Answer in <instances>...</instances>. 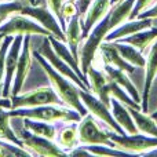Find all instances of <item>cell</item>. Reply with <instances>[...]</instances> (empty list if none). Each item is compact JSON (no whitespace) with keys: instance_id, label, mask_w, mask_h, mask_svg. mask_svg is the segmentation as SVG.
<instances>
[{"instance_id":"cell-1","label":"cell","mask_w":157,"mask_h":157,"mask_svg":"<svg viewBox=\"0 0 157 157\" xmlns=\"http://www.w3.org/2000/svg\"><path fill=\"white\" fill-rule=\"evenodd\" d=\"M135 2L136 0H119L113 3L108 14L92 28L88 36L84 39V43L80 50V69L86 76L90 66L94 63L101 44L105 41L106 36L114 28H117L130 18Z\"/></svg>"},{"instance_id":"cell-2","label":"cell","mask_w":157,"mask_h":157,"mask_svg":"<svg viewBox=\"0 0 157 157\" xmlns=\"http://www.w3.org/2000/svg\"><path fill=\"white\" fill-rule=\"evenodd\" d=\"M33 57L37 59V62L40 63L41 69L46 72L51 86L54 87V90L58 92L61 99L65 102V105L69 106V108H72V109H75V110H77L78 113L81 114V117L86 116V114L88 113V110L86 109V106H84L83 101H81V98H80V90H81L80 87H78L76 83H73L72 80H69L68 77H65L61 73H58V72L47 62L46 58H44L43 55L39 54L37 50L33 51Z\"/></svg>"},{"instance_id":"cell-3","label":"cell","mask_w":157,"mask_h":157,"mask_svg":"<svg viewBox=\"0 0 157 157\" xmlns=\"http://www.w3.org/2000/svg\"><path fill=\"white\" fill-rule=\"evenodd\" d=\"M11 117H28V119L43 120L50 123H78L81 114L77 110L63 105H41L35 108H18L11 109Z\"/></svg>"},{"instance_id":"cell-4","label":"cell","mask_w":157,"mask_h":157,"mask_svg":"<svg viewBox=\"0 0 157 157\" xmlns=\"http://www.w3.org/2000/svg\"><path fill=\"white\" fill-rule=\"evenodd\" d=\"M0 35L4 36H52L50 30H47L44 26H41L37 21H35L30 17H26L24 14H13L8 17L2 25H0Z\"/></svg>"},{"instance_id":"cell-5","label":"cell","mask_w":157,"mask_h":157,"mask_svg":"<svg viewBox=\"0 0 157 157\" xmlns=\"http://www.w3.org/2000/svg\"><path fill=\"white\" fill-rule=\"evenodd\" d=\"M41 105H65L54 87H40V88L18 94L11 98V109L35 108Z\"/></svg>"},{"instance_id":"cell-6","label":"cell","mask_w":157,"mask_h":157,"mask_svg":"<svg viewBox=\"0 0 157 157\" xmlns=\"http://www.w3.org/2000/svg\"><path fill=\"white\" fill-rule=\"evenodd\" d=\"M110 139L116 144V147L130 155H145L153 149H157V136L146 134H120L110 131Z\"/></svg>"},{"instance_id":"cell-7","label":"cell","mask_w":157,"mask_h":157,"mask_svg":"<svg viewBox=\"0 0 157 157\" xmlns=\"http://www.w3.org/2000/svg\"><path fill=\"white\" fill-rule=\"evenodd\" d=\"M17 135L22 141V146L26 150H29L32 155L51 156V157L68 156V152H65L55 141L36 135V134H33L32 131L26 130V128H22L19 132H17Z\"/></svg>"},{"instance_id":"cell-8","label":"cell","mask_w":157,"mask_h":157,"mask_svg":"<svg viewBox=\"0 0 157 157\" xmlns=\"http://www.w3.org/2000/svg\"><path fill=\"white\" fill-rule=\"evenodd\" d=\"M77 125L80 145H108L116 147V144L110 139V131L103 130L91 113L81 117Z\"/></svg>"},{"instance_id":"cell-9","label":"cell","mask_w":157,"mask_h":157,"mask_svg":"<svg viewBox=\"0 0 157 157\" xmlns=\"http://www.w3.org/2000/svg\"><path fill=\"white\" fill-rule=\"evenodd\" d=\"M19 14H24V15L33 18L41 26H44L47 30H50L52 33V36H55L57 39H59L62 41H66V35L62 25L59 24L55 14L48 7H46V6H35L30 4L29 2H25Z\"/></svg>"},{"instance_id":"cell-10","label":"cell","mask_w":157,"mask_h":157,"mask_svg":"<svg viewBox=\"0 0 157 157\" xmlns=\"http://www.w3.org/2000/svg\"><path fill=\"white\" fill-rule=\"evenodd\" d=\"M80 98H81V101H83L86 109L88 110V113H91L97 120L102 121L103 124L108 125L110 130H113L114 132L120 134V135L127 134L120 127L119 123L114 120L113 114H112V110H110V106H108L105 102H102L95 94H92L91 91L80 90Z\"/></svg>"},{"instance_id":"cell-11","label":"cell","mask_w":157,"mask_h":157,"mask_svg":"<svg viewBox=\"0 0 157 157\" xmlns=\"http://www.w3.org/2000/svg\"><path fill=\"white\" fill-rule=\"evenodd\" d=\"M37 52H39L40 55H43L44 58H46L47 62H48L50 65H51L52 68H54L55 71L58 72V73H61L62 76L68 77L69 80H72L73 83H76L81 90L90 91V88L87 87V84L84 83V81L81 80L80 77H78V75L76 73V72H75L73 69H72L71 66H69L68 63H66L65 61L62 59V58H59V57L57 55V52H55L54 48L51 47V43H50L48 36H44V40H43V43H41V46L39 47Z\"/></svg>"},{"instance_id":"cell-12","label":"cell","mask_w":157,"mask_h":157,"mask_svg":"<svg viewBox=\"0 0 157 157\" xmlns=\"http://www.w3.org/2000/svg\"><path fill=\"white\" fill-rule=\"evenodd\" d=\"M32 58H33V51H32V44H30V36H25L21 52H19L18 63H17L15 75H14L13 87H11V95L13 97L21 94L25 80H26L28 75H29L30 65H32Z\"/></svg>"},{"instance_id":"cell-13","label":"cell","mask_w":157,"mask_h":157,"mask_svg":"<svg viewBox=\"0 0 157 157\" xmlns=\"http://www.w3.org/2000/svg\"><path fill=\"white\" fill-rule=\"evenodd\" d=\"M24 37L25 36H22V35L14 36V40H13V43H11L10 48H8L7 57H6L4 81H3L2 92H0V97L2 98H8V95L11 94V87H13L14 75H15L17 63H18V58H19L21 48H22V43H24Z\"/></svg>"},{"instance_id":"cell-14","label":"cell","mask_w":157,"mask_h":157,"mask_svg":"<svg viewBox=\"0 0 157 157\" xmlns=\"http://www.w3.org/2000/svg\"><path fill=\"white\" fill-rule=\"evenodd\" d=\"M145 80H144V91H142V112H149V98L152 91L153 81L157 77V39L152 43L149 52L146 55V65H145Z\"/></svg>"},{"instance_id":"cell-15","label":"cell","mask_w":157,"mask_h":157,"mask_svg":"<svg viewBox=\"0 0 157 157\" xmlns=\"http://www.w3.org/2000/svg\"><path fill=\"white\" fill-rule=\"evenodd\" d=\"M87 78H88L90 90L92 94H95L102 102L110 106V90H109V77L103 72V69H98L94 65L90 66L87 71Z\"/></svg>"},{"instance_id":"cell-16","label":"cell","mask_w":157,"mask_h":157,"mask_svg":"<svg viewBox=\"0 0 157 157\" xmlns=\"http://www.w3.org/2000/svg\"><path fill=\"white\" fill-rule=\"evenodd\" d=\"M98 55H99L101 61L103 62V65H112L116 66L119 69H123L127 73H132L135 71V66H132L131 63H128L124 58L120 55V52L117 51L114 41H108L105 40L101 44L99 50H98Z\"/></svg>"},{"instance_id":"cell-17","label":"cell","mask_w":157,"mask_h":157,"mask_svg":"<svg viewBox=\"0 0 157 157\" xmlns=\"http://www.w3.org/2000/svg\"><path fill=\"white\" fill-rule=\"evenodd\" d=\"M110 7H112V0H92V3L90 4L88 10L86 13L84 22L81 24L83 39H86L88 36V33L91 32L92 28L108 14Z\"/></svg>"},{"instance_id":"cell-18","label":"cell","mask_w":157,"mask_h":157,"mask_svg":"<svg viewBox=\"0 0 157 157\" xmlns=\"http://www.w3.org/2000/svg\"><path fill=\"white\" fill-rule=\"evenodd\" d=\"M153 24V19L150 18H135V19H127L125 22H123L121 25H119L117 28H114L108 36H106L105 40L108 41H117L123 37H127L131 36L134 33L139 32L142 29H146L150 28Z\"/></svg>"},{"instance_id":"cell-19","label":"cell","mask_w":157,"mask_h":157,"mask_svg":"<svg viewBox=\"0 0 157 157\" xmlns=\"http://www.w3.org/2000/svg\"><path fill=\"white\" fill-rule=\"evenodd\" d=\"M102 69L106 73V76L110 78V80H113L116 84H119L120 87H123V88L132 97V99L135 101V102H138V103L142 102V95L139 94V91L136 90L132 80L128 77L127 72L123 71V69L116 68V66H112V65H103Z\"/></svg>"},{"instance_id":"cell-20","label":"cell","mask_w":157,"mask_h":157,"mask_svg":"<svg viewBox=\"0 0 157 157\" xmlns=\"http://www.w3.org/2000/svg\"><path fill=\"white\" fill-rule=\"evenodd\" d=\"M48 39H50V43H51V47L54 48V51L57 52L58 57L62 58V59L65 61V62L68 63V65L71 66L75 72H76V73L78 75V77H80L81 80L87 84V87L90 88L88 78H87V76L83 73V72H81V69H80V61L76 59V58L73 57V54H72L69 46L66 44V41L59 40V39H57L55 36H48ZM90 91H91V90H90Z\"/></svg>"},{"instance_id":"cell-21","label":"cell","mask_w":157,"mask_h":157,"mask_svg":"<svg viewBox=\"0 0 157 157\" xmlns=\"http://www.w3.org/2000/svg\"><path fill=\"white\" fill-rule=\"evenodd\" d=\"M81 18L83 17L80 14L73 15L69 22L66 24L65 35H66V44L69 46L72 54L76 59L80 61V55H78V47H80V41L83 40V28H81Z\"/></svg>"},{"instance_id":"cell-22","label":"cell","mask_w":157,"mask_h":157,"mask_svg":"<svg viewBox=\"0 0 157 157\" xmlns=\"http://www.w3.org/2000/svg\"><path fill=\"white\" fill-rule=\"evenodd\" d=\"M110 110L113 114L114 120L120 124V127L125 131L127 134H138V128L135 125L131 112L128 110V106H125L123 102H120L119 99L112 97L110 99Z\"/></svg>"},{"instance_id":"cell-23","label":"cell","mask_w":157,"mask_h":157,"mask_svg":"<svg viewBox=\"0 0 157 157\" xmlns=\"http://www.w3.org/2000/svg\"><path fill=\"white\" fill-rule=\"evenodd\" d=\"M55 142H57L65 152H68V155L71 150H73V149H76L77 146H80L78 125L76 124V121L66 123V124L59 130V132H57Z\"/></svg>"},{"instance_id":"cell-24","label":"cell","mask_w":157,"mask_h":157,"mask_svg":"<svg viewBox=\"0 0 157 157\" xmlns=\"http://www.w3.org/2000/svg\"><path fill=\"white\" fill-rule=\"evenodd\" d=\"M157 39V28H146V29H142L139 32L134 33L131 36H127V37H123L117 41H123V43L131 44V46L136 47L139 51L144 52L150 44L153 43Z\"/></svg>"},{"instance_id":"cell-25","label":"cell","mask_w":157,"mask_h":157,"mask_svg":"<svg viewBox=\"0 0 157 157\" xmlns=\"http://www.w3.org/2000/svg\"><path fill=\"white\" fill-rule=\"evenodd\" d=\"M128 110L131 112V116H132L134 121H135L138 132L157 136V121L150 114L145 113L141 109H135V108H128Z\"/></svg>"},{"instance_id":"cell-26","label":"cell","mask_w":157,"mask_h":157,"mask_svg":"<svg viewBox=\"0 0 157 157\" xmlns=\"http://www.w3.org/2000/svg\"><path fill=\"white\" fill-rule=\"evenodd\" d=\"M114 46H116L117 51L120 52V55L128 63H131L135 68H141V69L145 68V65H146V57L136 47L127 44V43H123V41H114Z\"/></svg>"},{"instance_id":"cell-27","label":"cell","mask_w":157,"mask_h":157,"mask_svg":"<svg viewBox=\"0 0 157 157\" xmlns=\"http://www.w3.org/2000/svg\"><path fill=\"white\" fill-rule=\"evenodd\" d=\"M24 128L32 131L36 135L44 136V138H48L55 141V136H57V127L54 125V123L50 121H43V120H36V119H28L24 117Z\"/></svg>"},{"instance_id":"cell-28","label":"cell","mask_w":157,"mask_h":157,"mask_svg":"<svg viewBox=\"0 0 157 157\" xmlns=\"http://www.w3.org/2000/svg\"><path fill=\"white\" fill-rule=\"evenodd\" d=\"M10 110L11 109H7L0 105V138L13 142V144L18 145V146H22V141L19 139V136L14 132L13 128H11V124H10L11 112Z\"/></svg>"},{"instance_id":"cell-29","label":"cell","mask_w":157,"mask_h":157,"mask_svg":"<svg viewBox=\"0 0 157 157\" xmlns=\"http://www.w3.org/2000/svg\"><path fill=\"white\" fill-rule=\"evenodd\" d=\"M90 156H125L130 153L108 145H81Z\"/></svg>"},{"instance_id":"cell-30","label":"cell","mask_w":157,"mask_h":157,"mask_svg":"<svg viewBox=\"0 0 157 157\" xmlns=\"http://www.w3.org/2000/svg\"><path fill=\"white\" fill-rule=\"evenodd\" d=\"M13 40H14V36H4V39L0 43V91H2L4 75H6V57H7L8 48H10Z\"/></svg>"},{"instance_id":"cell-31","label":"cell","mask_w":157,"mask_h":157,"mask_svg":"<svg viewBox=\"0 0 157 157\" xmlns=\"http://www.w3.org/2000/svg\"><path fill=\"white\" fill-rule=\"evenodd\" d=\"M26 0H8V2H0V18L7 19L13 14H17L21 11L22 6Z\"/></svg>"},{"instance_id":"cell-32","label":"cell","mask_w":157,"mask_h":157,"mask_svg":"<svg viewBox=\"0 0 157 157\" xmlns=\"http://www.w3.org/2000/svg\"><path fill=\"white\" fill-rule=\"evenodd\" d=\"M46 2H47V7L55 14V17L58 18L59 24L62 25L63 30H65L66 29V21L62 17V13H61V8H62V4H63L65 0H46Z\"/></svg>"},{"instance_id":"cell-33","label":"cell","mask_w":157,"mask_h":157,"mask_svg":"<svg viewBox=\"0 0 157 157\" xmlns=\"http://www.w3.org/2000/svg\"><path fill=\"white\" fill-rule=\"evenodd\" d=\"M61 13H62V17L66 19H71L73 15L78 14V8L77 4L75 2H71V0H65L62 4V8H61Z\"/></svg>"},{"instance_id":"cell-34","label":"cell","mask_w":157,"mask_h":157,"mask_svg":"<svg viewBox=\"0 0 157 157\" xmlns=\"http://www.w3.org/2000/svg\"><path fill=\"white\" fill-rule=\"evenodd\" d=\"M153 2H155V0H136L135 6H134V8H132V13H131L128 19H135L136 15H138L139 13H142L144 10H146L147 7H150V4H152Z\"/></svg>"},{"instance_id":"cell-35","label":"cell","mask_w":157,"mask_h":157,"mask_svg":"<svg viewBox=\"0 0 157 157\" xmlns=\"http://www.w3.org/2000/svg\"><path fill=\"white\" fill-rule=\"evenodd\" d=\"M136 18H150V19H156L157 18V2L155 3V6L147 7L146 10H144L142 13H139L136 15Z\"/></svg>"},{"instance_id":"cell-36","label":"cell","mask_w":157,"mask_h":157,"mask_svg":"<svg viewBox=\"0 0 157 157\" xmlns=\"http://www.w3.org/2000/svg\"><path fill=\"white\" fill-rule=\"evenodd\" d=\"M91 3H92V0H77L76 2L77 8H78V14H80L81 17H84V14L87 13V10H88Z\"/></svg>"},{"instance_id":"cell-37","label":"cell","mask_w":157,"mask_h":157,"mask_svg":"<svg viewBox=\"0 0 157 157\" xmlns=\"http://www.w3.org/2000/svg\"><path fill=\"white\" fill-rule=\"evenodd\" d=\"M150 116H152L153 119H155L156 121H157V110H155V112H153V113H150Z\"/></svg>"},{"instance_id":"cell-38","label":"cell","mask_w":157,"mask_h":157,"mask_svg":"<svg viewBox=\"0 0 157 157\" xmlns=\"http://www.w3.org/2000/svg\"><path fill=\"white\" fill-rule=\"evenodd\" d=\"M30 4H36V0H29Z\"/></svg>"},{"instance_id":"cell-39","label":"cell","mask_w":157,"mask_h":157,"mask_svg":"<svg viewBox=\"0 0 157 157\" xmlns=\"http://www.w3.org/2000/svg\"><path fill=\"white\" fill-rule=\"evenodd\" d=\"M3 39H4V35H0V43H2Z\"/></svg>"},{"instance_id":"cell-40","label":"cell","mask_w":157,"mask_h":157,"mask_svg":"<svg viewBox=\"0 0 157 157\" xmlns=\"http://www.w3.org/2000/svg\"><path fill=\"white\" fill-rule=\"evenodd\" d=\"M6 21V19H3V18H0V25H2L3 24V22H4Z\"/></svg>"},{"instance_id":"cell-41","label":"cell","mask_w":157,"mask_h":157,"mask_svg":"<svg viewBox=\"0 0 157 157\" xmlns=\"http://www.w3.org/2000/svg\"><path fill=\"white\" fill-rule=\"evenodd\" d=\"M117 2V0H112V4H113V3H116Z\"/></svg>"},{"instance_id":"cell-42","label":"cell","mask_w":157,"mask_h":157,"mask_svg":"<svg viewBox=\"0 0 157 157\" xmlns=\"http://www.w3.org/2000/svg\"><path fill=\"white\" fill-rule=\"evenodd\" d=\"M0 2H8V0H0Z\"/></svg>"},{"instance_id":"cell-43","label":"cell","mask_w":157,"mask_h":157,"mask_svg":"<svg viewBox=\"0 0 157 157\" xmlns=\"http://www.w3.org/2000/svg\"><path fill=\"white\" fill-rule=\"evenodd\" d=\"M71 2H75V3H76V2H77V0H71Z\"/></svg>"},{"instance_id":"cell-44","label":"cell","mask_w":157,"mask_h":157,"mask_svg":"<svg viewBox=\"0 0 157 157\" xmlns=\"http://www.w3.org/2000/svg\"><path fill=\"white\" fill-rule=\"evenodd\" d=\"M117 2H119V0H117Z\"/></svg>"}]
</instances>
